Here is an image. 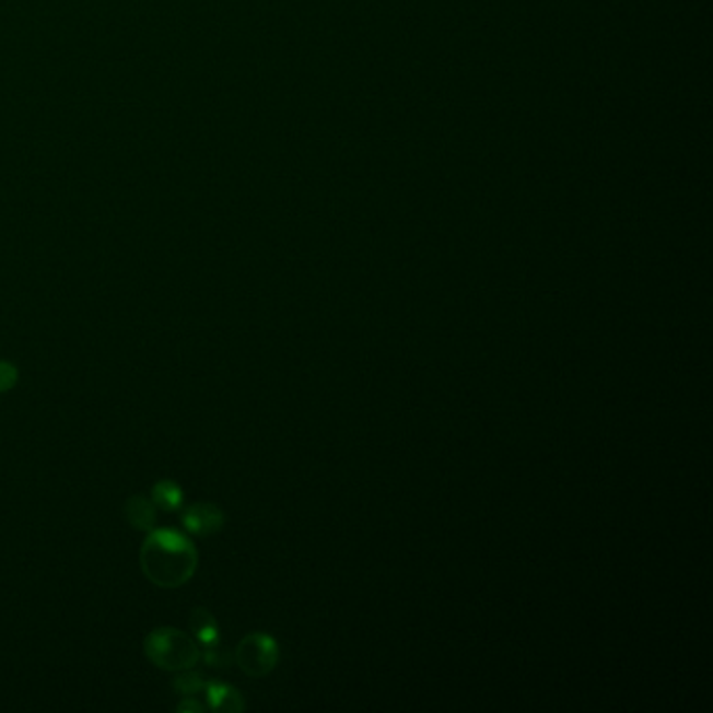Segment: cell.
Wrapping results in <instances>:
<instances>
[{"mask_svg":"<svg viewBox=\"0 0 713 713\" xmlns=\"http://www.w3.org/2000/svg\"><path fill=\"white\" fill-rule=\"evenodd\" d=\"M197 548L176 529L149 531L141 548V570L160 588H180L197 571Z\"/></svg>","mask_w":713,"mask_h":713,"instance_id":"obj_1","label":"cell"},{"mask_svg":"<svg viewBox=\"0 0 713 713\" xmlns=\"http://www.w3.org/2000/svg\"><path fill=\"white\" fill-rule=\"evenodd\" d=\"M206 697H208L210 710H214V712L235 713L245 708L241 692L229 685H222V682H208Z\"/></svg>","mask_w":713,"mask_h":713,"instance_id":"obj_6","label":"cell"},{"mask_svg":"<svg viewBox=\"0 0 713 713\" xmlns=\"http://www.w3.org/2000/svg\"><path fill=\"white\" fill-rule=\"evenodd\" d=\"M151 500L155 504V509L162 511H176L183 504V490L178 483L170 481V479H162L153 486L151 490Z\"/></svg>","mask_w":713,"mask_h":713,"instance_id":"obj_8","label":"cell"},{"mask_svg":"<svg viewBox=\"0 0 713 713\" xmlns=\"http://www.w3.org/2000/svg\"><path fill=\"white\" fill-rule=\"evenodd\" d=\"M17 377H20L17 369L11 362H2L0 360V394L13 389L15 383H17Z\"/></svg>","mask_w":713,"mask_h":713,"instance_id":"obj_10","label":"cell"},{"mask_svg":"<svg viewBox=\"0 0 713 713\" xmlns=\"http://www.w3.org/2000/svg\"><path fill=\"white\" fill-rule=\"evenodd\" d=\"M144 655L166 671L192 669L201 659L199 642L178 628H157L144 639Z\"/></svg>","mask_w":713,"mask_h":713,"instance_id":"obj_2","label":"cell"},{"mask_svg":"<svg viewBox=\"0 0 713 713\" xmlns=\"http://www.w3.org/2000/svg\"><path fill=\"white\" fill-rule=\"evenodd\" d=\"M203 710H206V705L201 701H197V697H185V701L178 705V712L201 713Z\"/></svg>","mask_w":713,"mask_h":713,"instance_id":"obj_11","label":"cell"},{"mask_svg":"<svg viewBox=\"0 0 713 713\" xmlns=\"http://www.w3.org/2000/svg\"><path fill=\"white\" fill-rule=\"evenodd\" d=\"M124 515H126V522L132 525L135 529H139V531H153L155 529V522H157L155 504H153V500L147 499L143 494H137V496L128 499L126 506H124Z\"/></svg>","mask_w":713,"mask_h":713,"instance_id":"obj_5","label":"cell"},{"mask_svg":"<svg viewBox=\"0 0 713 713\" xmlns=\"http://www.w3.org/2000/svg\"><path fill=\"white\" fill-rule=\"evenodd\" d=\"M208 687L206 678L201 674H195V671H189L185 669V674H180L176 680H174V690L183 697H197L199 692H203Z\"/></svg>","mask_w":713,"mask_h":713,"instance_id":"obj_9","label":"cell"},{"mask_svg":"<svg viewBox=\"0 0 713 713\" xmlns=\"http://www.w3.org/2000/svg\"><path fill=\"white\" fill-rule=\"evenodd\" d=\"M237 666L254 678L268 676L277 664H279V644L262 632L249 634L243 641L238 642L235 651Z\"/></svg>","mask_w":713,"mask_h":713,"instance_id":"obj_3","label":"cell"},{"mask_svg":"<svg viewBox=\"0 0 713 713\" xmlns=\"http://www.w3.org/2000/svg\"><path fill=\"white\" fill-rule=\"evenodd\" d=\"M190 630H192V636L195 641L199 644H203L206 648L208 646H214L220 642V632H218V623L215 619L212 618L210 611L206 609H195L192 616L189 619Z\"/></svg>","mask_w":713,"mask_h":713,"instance_id":"obj_7","label":"cell"},{"mask_svg":"<svg viewBox=\"0 0 713 713\" xmlns=\"http://www.w3.org/2000/svg\"><path fill=\"white\" fill-rule=\"evenodd\" d=\"M183 525L195 536H212L224 527V513L210 502H195L187 506L180 515Z\"/></svg>","mask_w":713,"mask_h":713,"instance_id":"obj_4","label":"cell"}]
</instances>
